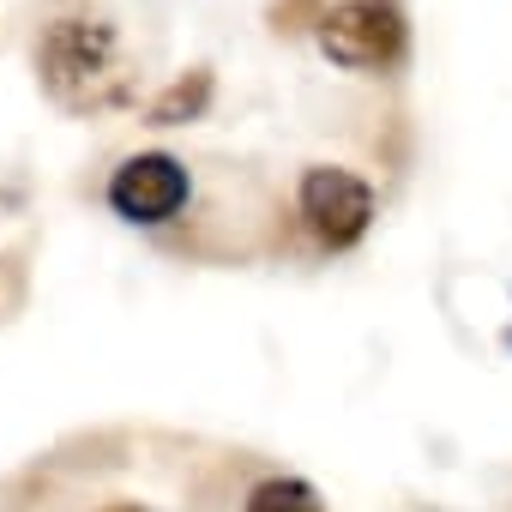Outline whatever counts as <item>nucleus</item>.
Wrapping results in <instances>:
<instances>
[{"label":"nucleus","instance_id":"2","mask_svg":"<svg viewBox=\"0 0 512 512\" xmlns=\"http://www.w3.org/2000/svg\"><path fill=\"white\" fill-rule=\"evenodd\" d=\"M404 43H410V25H404L398 0H338L332 13H320V49H326V61H338L350 73L398 67Z\"/></svg>","mask_w":512,"mask_h":512},{"label":"nucleus","instance_id":"4","mask_svg":"<svg viewBox=\"0 0 512 512\" xmlns=\"http://www.w3.org/2000/svg\"><path fill=\"white\" fill-rule=\"evenodd\" d=\"M109 205L127 217V223H163L187 205V169L169 157V151H139L115 169L109 181Z\"/></svg>","mask_w":512,"mask_h":512},{"label":"nucleus","instance_id":"1","mask_svg":"<svg viewBox=\"0 0 512 512\" xmlns=\"http://www.w3.org/2000/svg\"><path fill=\"white\" fill-rule=\"evenodd\" d=\"M43 85L67 109H109L127 97V73L115 61V31L91 19H61L43 37Z\"/></svg>","mask_w":512,"mask_h":512},{"label":"nucleus","instance_id":"3","mask_svg":"<svg viewBox=\"0 0 512 512\" xmlns=\"http://www.w3.org/2000/svg\"><path fill=\"white\" fill-rule=\"evenodd\" d=\"M302 217L326 247H356L374 223V187L350 169H308L302 175Z\"/></svg>","mask_w":512,"mask_h":512},{"label":"nucleus","instance_id":"5","mask_svg":"<svg viewBox=\"0 0 512 512\" xmlns=\"http://www.w3.org/2000/svg\"><path fill=\"white\" fill-rule=\"evenodd\" d=\"M247 512H326V506H320V494H314L308 482L272 476V482H260V488L247 494Z\"/></svg>","mask_w":512,"mask_h":512},{"label":"nucleus","instance_id":"6","mask_svg":"<svg viewBox=\"0 0 512 512\" xmlns=\"http://www.w3.org/2000/svg\"><path fill=\"white\" fill-rule=\"evenodd\" d=\"M205 91H211V79H205V73H193V85L181 79V85H175V91H169V97L151 109V121H157V127H175V121L199 115V109H205Z\"/></svg>","mask_w":512,"mask_h":512},{"label":"nucleus","instance_id":"7","mask_svg":"<svg viewBox=\"0 0 512 512\" xmlns=\"http://www.w3.org/2000/svg\"><path fill=\"white\" fill-rule=\"evenodd\" d=\"M115 512H139V506H115Z\"/></svg>","mask_w":512,"mask_h":512}]
</instances>
